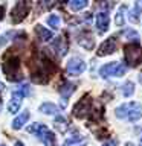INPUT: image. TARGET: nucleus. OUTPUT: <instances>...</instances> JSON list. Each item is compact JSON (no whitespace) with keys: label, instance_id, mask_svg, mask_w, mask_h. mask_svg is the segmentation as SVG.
Listing matches in <instances>:
<instances>
[{"label":"nucleus","instance_id":"412c9836","mask_svg":"<svg viewBox=\"0 0 142 146\" xmlns=\"http://www.w3.org/2000/svg\"><path fill=\"white\" fill-rule=\"evenodd\" d=\"M60 23H61V20H60V17L57 15V14H50V15L48 17V25L50 27H54V29H58Z\"/></svg>","mask_w":142,"mask_h":146},{"label":"nucleus","instance_id":"393cba45","mask_svg":"<svg viewBox=\"0 0 142 146\" xmlns=\"http://www.w3.org/2000/svg\"><path fill=\"white\" fill-rule=\"evenodd\" d=\"M118 145V140H110V141H107L105 145H102V146H116Z\"/></svg>","mask_w":142,"mask_h":146},{"label":"nucleus","instance_id":"f03ea898","mask_svg":"<svg viewBox=\"0 0 142 146\" xmlns=\"http://www.w3.org/2000/svg\"><path fill=\"white\" fill-rule=\"evenodd\" d=\"M27 132L38 137L44 143V146H55V134L48 126L41 125V123H32L31 126H27Z\"/></svg>","mask_w":142,"mask_h":146},{"label":"nucleus","instance_id":"9b49d317","mask_svg":"<svg viewBox=\"0 0 142 146\" xmlns=\"http://www.w3.org/2000/svg\"><path fill=\"white\" fill-rule=\"evenodd\" d=\"M109 23H110V18H109V12L107 11H101L96 14V27H98L99 32H105L109 29Z\"/></svg>","mask_w":142,"mask_h":146},{"label":"nucleus","instance_id":"c756f323","mask_svg":"<svg viewBox=\"0 0 142 146\" xmlns=\"http://www.w3.org/2000/svg\"><path fill=\"white\" fill-rule=\"evenodd\" d=\"M0 110H2V102H0Z\"/></svg>","mask_w":142,"mask_h":146},{"label":"nucleus","instance_id":"f257e3e1","mask_svg":"<svg viewBox=\"0 0 142 146\" xmlns=\"http://www.w3.org/2000/svg\"><path fill=\"white\" fill-rule=\"evenodd\" d=\"M115 116L124 120H137L142 117V105L137 102H125L115 110Z\"/></svg>","mask_w":142,"mask_h":146},{"label":"nucleus","instance_id":"0eeeda50","mask_svg":"<svg viewBox=\"0 0 142 146\" xmlns=\"http://www.w3.org/2000/svg\"><path fill=\"white\" fill-rule=\"evenodd\" d=\"M92 107H93V104H92V100L89 96H84L80 102L75 105V108H73V114H75L76 117H86L89 113H92Z\"/></svg>","mask_w":142,"mask_h":146},{"label":"nucleus","instance_id":"6e6552de","mask_svg":"<svg viewBox=\"0 0 142 146\" xmlns=\"http://www.w3.org/2000/svg\"><path fill=\"white\" fill-rule=\"evenodd\" d=\"M66 70H67L69 75L78 76V75H81V73L86 70V62L82 61L81 58L73 56V58L69 59V62H67V66H66Z\"/></svg>","mask_w":142,"mask_h":146},{"label":"nucleus","instance_id":"aec40b11","mask_svg":"<svg viewBox=\"0 0 142 146\" xmlns=\"http://www.w3.org/2000/svg\"><path fill=\"white\" fill-rule=\"evenodd\" d=\"M133 93H135V84H133L131 81L125 82V84L122 85V94L125 96V98H130Z\"/></svg>","mask_w":142,"mask_h":146},{"label":"nucleus","instance_id":"2eb2a0df","mask_svg":"<svg viewBox=\"0 0 142 146\" xmlns=\"http://www.w3.org/2000/svg\"><path fill=\"white\" fill-rule=\"evenodd\" d=\"M52 47L57 50L58 55H61V56L67 52V43H66V40H64L63 36H58V38L54 41V46H52Z\"/></svg>","mask_w":142,"mask_h":146},{"label":"nucleus","instance_id":"a211bd4d","mask_svg":"<svg viewBox=\"0 0 142 146\" xmlns=\"http://www.w3.org/2000/svg\"><path fill=\"white\" fill-rule=\"evenodd\" d=\"M69 3V8L72 9V11H81V9H84L87 5H89V2L87 0H70Z\"/></svg>","mask_w":142,"mask_h":146},{"label":"nucleus","instance_id":"a878e982","mask_svg":"<svg viewBox=\"0 0 142 146\" xmlns=\"http://www.w3.org/2000/svg\"><path fill=\"white\" fill-rule=\"evenodd\" d=\"M3 15H5V6H0V21L3 20Z\"/></svg>","mask_w":142,"mask_h":146},{"label":"nucleus","instance_id":"f8f14e48","mask_svg":"<svg viewBox=\"0 0 142 146\" xmlns=\"http://www.w3.org/2000/svg\"><path fill=\"white\" fill-rule=\"evenodd\" d=\"M75 84H72V82H69V81H66V82H63L61 84V87L58 88V91H60V94H61V98L66 100V99H69L70 98V94L75 91Z\"/></svg>","mask_w":142,"mask_h":146},{"label":"nucleus","instance_id":"20e7f679","mask_svg":"<svg viewBox=\"0 0 142 146\" xmlns=\"http://www.w3.org/2000/svg\"><path fill=\"white\" fill-rule=\"evenodd\" d=\"M3 72L6 73L9 81H20V59L17 56H12L9 61H5L3 64Z\"/></svg>","mask_w":142,"mask_h":146},{"label":"nucleus","instance_id":"1a4fd4ad","mask_svg":"<svg viewBox=\"0 0 142 146\" xmlns=\"http://www.w3.org/2000/svg\"><path fill=\"white\" fill-rule=\"evenodd\" d=\"M116 47H118V41L115 36H110V38L104 40V43L99 46L98 49V56H104V55H112L116 52Z\"/></svg>","mask_w":142,"mask_h":146},{"label":"nucleus","instance_id":"4be33fe9","mask_svg":"<svg viewBox=\"0 0 142 146\" xmlns=\"http://www.w3.org/2000/svg\"><path fill=\"white\" fill-rule=\"evenodd\" d=\"M122 35H124V36H127V38H133V40H135V43H137V41H139V35H137V32L131 31V29L122 31Z\"/></svg>","mask_w":142,"mask_h":146},{"label":"nucleus","instance_id":"c85d7f7f","mask_svg":"<svg viewBox=\"0 0 142 146\" xmlns=\"http://www.w3.org/2000/svg\"><path fill=\"white\" fill-rule=\"evenodd\" d=\"M125 146H135V145H133V143H127Z\"/></svg>","mask_w":142,"mask_h":146},{"label":"nucleus","instance_id":"7c9ffc66","mask_svg":"<svg viewBox=\"0 0 142 146\" xmlns=\"http://www.w3.org/2000/svg\"><path fill=\"white\" fill-rule=\"evenodd\" d=\"M141 146H142V141H141Z\"/></svg>","mask_w":142,"mask_h":146},{"label":"nucleus","instance_id":"5701e85b","mask_svg":"<svg viewBox=\"0 0 142 146\" xmlns=\"http://www.w3.org/2000/svg\"><path fill=\"white\" fill-rule=\"evenodd\" d=\"M17 91H20V93L23 94V98H25V96H27L29 94V84H21V85H18L17 87Z\"/></svg>","mask_w":142,"mask_h":146},{"label":"nucleus","instance_id":"4468645a","mask_svg":"<svg viewBox=\"0 0 142 146\" xmlns=\"http://www.w3.org/2000/svg\"><path fill=\"white\" fill-rule=\"evenodd\" d=\"M35 34L38 35V38L41 40V41H49V40H52V32L50 31H48L46 27H43V26H40V25H37L35 26Z\"/></svg>","mask_w":142,"mask_h":146},{"label":"nucleus","instance_id":"9d476101","mask_svg":"<svg viewBox=\"0 0 142 146\" xmlns=\"http://www.w3.org/2000/svg\"><path fill=\"white\" fill-rule=\"evenodd\" d=\"M21 99H23V94L20 93V91L14 90V91H12V94H11V100H9V105H8V110H9V113H11V114L17 113L18 110H20Z\"/></svg>","mask_w":142,"mask_h":146},{"label":"nucleus","instance_id":"39448f33","mask_svg":"<svg viewBox=\"0 0 142 146\" xmlns=\"http://www.w3.org/2000/svg\"><path fill=\"white\" fill-rule=\"evenodd\" d=\"M124 73H125V67L121 62H109V64H104L99 68V76H102V78L122 76Z\"/></svg>","mask_w":142,"mask_h":146},{"label":"nucleus","instance_id":"7ed1b4c3","mask_svg":"<svg viewBox=\"0 0 142 146\" xmlns=\"http://www.w3.org/2000/svg\"><path fill=\"white\" fill-rule=\"evenodd\" d=\"M125 52V61L130 67H136L142 62V46L139 43H128L124 47Z\"/></svg>","mask_w":142,"mask_h":146},{"label":"nucleus","instance_id":"f3484780","mask_svg":"<svg viewBox=\"0 0 142 146\" xmlns=\"http://www.w3.org/2000/svg\"><path fill=\"white\" fill-rule=\"evenodd\" d=\"M40 111L44 114H57L58 113V107L52 102H44L40 105Z\"/></svg>","mask_w":142,"mask_h":146},{"label":"nucleus","instance_id":"6ab92c4d","mask_svg":"<svg viewBox=\"0 0 142 146\" xmlns=\"http://www.w3.org/2000/svg\"><path fill=\"white\" fill-rule=\"evenodd\" d=\"M125 11H127V6H125V5H122V6L118 9L116 17H115V21H116L118 26H124V23H125V17H124V12H125Z\"/></svg>","mask_w":142,"mask_h":146},{"label":"nucleus","instance_id":"ddd939ff","mask_svg":"<svg viewBox=\"0 0 142 146\" xmlns=\"http://www.w3.org/2000/svg\"><path fill=\"white\" fill-rule=\"evenodd\" d=\"M29 116H31L29 111H25V113H21L18 117H15V119L12 120V125H11L12 129H20V128H23V125H25L27 120H29Z\"/></svg>","mask_w":142,"mask_h":146},{"label":"nucleus","instance_id":"423d86ee","mask_svg":"<svg viewBox=\"0 0 142 146\" xmlns=\"http://www.w3.org/2000/svg\"><path fill=\"white\" fill-rule=\"evenodd\" d=\"M27 12H29V5L25 3V2H17L15 6L12 8L11 11V20L14 25H17V23H20L25 20V17L27 15Z\"/></svg>","mask_w":142,"mask_h":146},{"label":"nucleus","instance_id":"bb28decb","mask_svg":"<svg viewBox=\"0 0 142 146\" xmlns=\"http://www.w3.org/2000/svg\"><path fill=\"white\" fill-rule=\"evenodd\" d=\"M3 90H5V84H3V82H0V102H2V93H3Z\"/></svg>","mask_w":142,"mask_h":146},{"label":"nucleus","instance_id":"cd10ccee","mask_svg":"<svg viewBox=\"0 0 142 146\" xmlns=\"http://www.w3.org/2000/svg\"><path fill=\"white\" fill-rule=\"evenodd\" d=\"M15 146H25V145H23L21 141H15Z\"/></svg>","mask_w":142,"mask_h":146},{"label":"nucleus","instance_id":"b1692460","mask_svg":"<svg viewBox=\"0 0 142 146\" xmlns=\"http://www.w3.org/2000/svg\"><path fill=\"white\" fill-rule=\"evenodd\" d=\"M55 125H57V128L60 131H64L66 129V120H64V117H57V120H55Z\"/></svg>","mask_w":142,"mask_h":146},{"label":"nucleus","instance_id":"dca6fc26","mask_svg":"<svg viewBox=\"0 0 142 146\" xmlns=\"http://www.w3.org/2000/svg\"><path fill=\"white\" fill-rule=\"evenodd\" d=\"M141 12H142V2H135V8H133V11L128 14V18L133 21V23H137L139 21V15H141Z\"/></svg>","mask_w":142,"mask_h":146},{"label":"nucleus","instance_id":"2f4dec72","mask_svg":"<svg viewBox=\"0 0 142 146\" xmlns=\"http://www.w3.org/2000/svg\"><path fill=\"white\" fill-rule=\"evenodd\" d=\"M0 146H5V145H0Z\"/></svg>","mask_w":142,"mask_h":146}]
</instances>
